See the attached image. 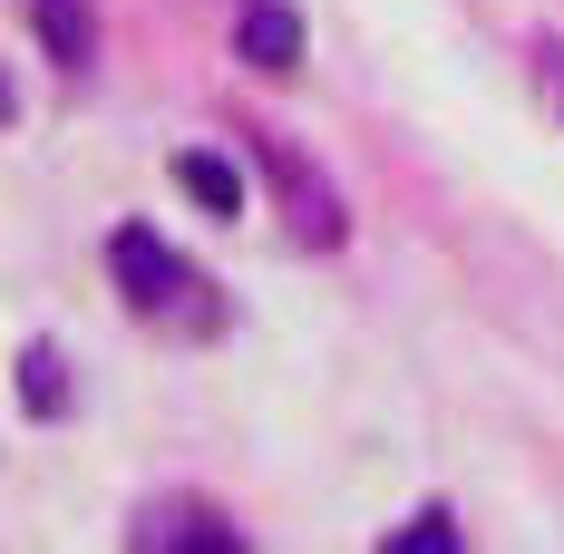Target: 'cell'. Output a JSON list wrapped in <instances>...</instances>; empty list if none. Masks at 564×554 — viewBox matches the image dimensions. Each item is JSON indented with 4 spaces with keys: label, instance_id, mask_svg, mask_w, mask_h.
I'll return each mask as SVG.
<instances>
[{
    "label": "cell",
    "instance_id": "obj_7",
    "mask_svg": "<svg viewBox=\"0 0 564 554\" xmlns=\"http://www.w3.org/2000/svg\"><path fill=\"white\" fill-rule=\"evenodd\" d=\"M20 389H30V419H58V409H68V389H58V360H50V350H20Z\"/></svg>",
    "mask_w": 564,
    "mask_h": 554
},
{
    "label": "cell",
    "instance_id": "obj_5",
    "mask_svg": "<svg viewBox=\"0 0 564 554\" xmlns=\"http://www.w3.org/2000/svg\"><path fill=\"white\" fill-rule=\"evenodd\" d=\"M30 30H40V50H50L58 68H88V50H98L88 0H30Z\"/></svg>",
    "mask_w": 564,
    "mask_h": 554
},
{
    "label": "cell",
    "instance_id": "obj_3",
    "mask_svg": "<svg viewBox=\"0 0 564 554\" xmlns=\"http://www.w3.org/2000/svg\"><path fill=\"white\" fill-rule=\"evenodd\" d=\"M127 535H137L147 554H185V545H195V554H234V545H243L234 515H205V506H185V497H175V506H147Z\"/></svg>",
    "mask_w": 564,
    "mask_h": 554
},
{
    "label": "cell",
    "instance_id": "obj_2",
    "mask_svg": "<svg viewBox=\"0 0 564 554\" xmlns=\"http://www.w3.org/2000/svg\"><path fill=\"white\" fill-rule=\"evenodd\" d=\"M263 166H273V185H282L292 233H302L312 253H340V205H332V185H322V166H302L292 146H263Z\"/></svg>",
    "mask_w": 564,
    "mask_h": 554
},
{
    "label": "cell",
    "instance_id": "obj_9",
    "mask_svg": "<svg viewBox=\"0 0 564 554\" xmlns=\"http://www.w3.org/2000/svg\"><path fill=\"white\" fill-rule=\"evenodd\" d=\"M10 117H20V98H10V78H0V127H10Z\"/></svg>",
    "mask_w": 564,
    "mask_h": 554
},
{
    "label": "cell",
    "instance_id": "obj_6",
    "mask_svg": "<svg viewBox=\"0 0 564 554\" xmlns=\"http://www.w3.org/2000/svg\"><path fill=\"white\" fill-rule=\"evenodd\" d=\"M175 185H185L205 215H234V205H243V166L215 156V146H185V156H175Z\"/></svg>",
    "mask_w": 564,
    "mask_h": 554
},
{
    "label": "cell",
    "instance_id": "obj_1",
    "mask_svg": "<svg viewBox=\"0 0 564 554\" xmlns=\"http://www.w3.org/2000/svg\"><path fill=\"white\" fill-rule=\"evenodd\" d=\"M108 263H117V292H127L137 312H156V322H185V332H215V322H225L215 282L195 273V263L175 253L166 233H147V224H117Z\"/></svg>",
    "mask_w": 564,
    "mask_h": 554
},
{
    "label": "cell",
    "instance_id": "obj_8",
    "mask_svg": "<svg viewBox=\"0 0 564 554\" xmlns=\"http://www.w3.org/2000/svg\"><path fill=\"white\" fill-rule=\"evenodd\" d=\"M390 545H419V554H448V545H457V515H409V525H399Z\"/></svg>",
    "mask_w": 564,
    "mask_h": 554
},
{
    "label": "cell",
    "instance_id": "obj_4",
    "mask_svg": "<svg viewBox=\"0 0 564 554\" xmlns=\"http://www.w3.org/2000/svg\"><path fill=\"white\" fill-rule=\"evenodd\" d=\"M234 50L253 58V68H292V58H302V20H292L282 0H243V10H234Z\"/></svg>",
    "mask_w": 564,
    "mask_h": 554
}]
</instances>
